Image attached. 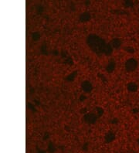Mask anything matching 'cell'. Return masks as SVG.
Instances as JSON below:
<instances>
[{"label": "cell", "instance_id": "1", "mask_svg": "<svg viewBox=\"0 0 139 153\" xmlns=\"http://www.w3.org/2000/svg\"><path fill=\"white\" fill-rule=\"evenodd\" d=\"M138 60L135 57H130L127 59L124 63V69L128 73H133L138 67Z\"/></svg>", "mask_w": 139, "mask_h": 153}, {"label": "cell", "instance_id": "2", "mask_svg": "<svg viewBox=\"0 0 139 153\" xmlns=\"http://www.w3.org/2000/svg\"><path fill=\"white\" fill-rule=\"evenodd\" d=\"M98 117L97 116L94 111H87L82 116V121L83 123L88 125H93L96 124V122L98 120Z\"/></svg>", "mask_w": 139, "mask_h": 153}, {"label": "cell", "instance_id": "3", "mask_svg": "<svg viewBox=\"0 0 139 153\" xmlns=\"http://www.w3.org/2000/svg\"><path fill=\"white\" fill-rule=\"evenodd\" d=\"M80 87L82 91L83 92V94H90L91 92H92L94 86H93V83H91L90 81H88V80H84V81H83L81 82Z\"/></svg>", "mask_w": 139, "mask_h": 153}, {"label": "cell", "instance_id": "4", "mask_svg": "<svg viewBox=\"0 0 139 153\" xmlns=\"http://www.w3.org/2000/svg\"><path fill=\"white\" fill-rule=\"evenodd\" d=\"M110 47H112L113 50H116V51H118V50H120V49L122 47V44H123V42L122 40L120 38L118 37H114L110 41V43H109Z\"/></svg>", "mask_w": 139, "mask_h": 153}, {"label": "cell", "instance_id": "5", "mask_svg": "<svg viewBox=\"0 0 139 153\" xmlns=\"http://www.w3.org/2000/svg\"><path fill=\"white\" fill-rule=\"evenodd\" d=\"M116 139V135L114 132L109 131L107 132L104 136V141L106 144H110L112 142H114V140Z\"/></svg>", "mask_w": 139, "mask_h": 153}, {"label": "cell", "instance_id": "6", "mask_svg": "<svg viewBox=\"0 0 139 153\" xmlns=\"http://www.w3.org/2000/svg\"><path fill=\"white\" fill-rule=\"evenodd\" d=\"M126 89L130 93H136L138 91V85L135 81H130L126 84Z\"/></svg>", "mask_w": 139, "mask_h": 153}, {"label": "cell", "instance_id": "7", "mask_svg": "<svg viewBox=\"0 0 139 153\" xmlns=\"http://www.w3.org/2000/svg\"><path fill=\"white\" fill-rule=\"evenodd\" d=\"M91 14L88 11H85V12H81L79 16V21L80 23H87L91 20Z\"/></svg>", "mask_w": 139, "mask_h": 153}, {"label": "cell", "instance_id": "8", "mask_svg": "<svg viewBox=\"0 0 139 153\" xmlns=\"http://www.w3.org/2000/svg\"><path fill=\"white\" fill-rule=\"evenodd\" d=\"M116 68V63L114 60H110L106 66V71L109 74H111L114 71Z\"/></svg>", "mask_w": 139, "mask_h": 153}, {"label": "cell", "instance_id": "9", "mask_svg": "<svg viewBox=\"0 0 139 153\" xmlns=\"http://www.w3.org/2000/svg\"><path fill=\"white\" fill-rule=\"evenodd\" d=\"M95 113L97 116L98 117V118H100V117H102L104 114V109L102 107L100 106H96L93 111Z\"/></svg>", "mask_w": 139, "mask_h": 153}, {"label": "cell", "instance_id": "10", "mask_svg": "<svg viewBox=\"0 0 139 153\" xmlns=\"http://www.w3.org/2000/svg\"><path fill=\"white\" fill-rule=\"evenodd\" d=\"M123 50L124 52L127 53H129V54H133V53H135V48L131 47V46H126V47H124Z\"/></svg>", "mask_w": 139, "mask_h": 153}, {"label": "cell", "instance_id": "11", "mask_svg": "<svg viewBox=\"0 0 139 153\" xmlns=\"http://www.w3.org/2000/svg\"><path fill=\"white\" fill-rule=\"evenodd\" d=\"M47 151L50 153H53L56 151V148H55V145L53 144V142H50L47 145Z\"/></svg>", "mask_w": 139, "mask_h": 153}, {"label": "cell", "instance_id": "12", "mask_svg": "<svg viewBox=\"0 0 139 153\" xmlns=\"http://www.w3.org/2000/svg\"><path fill=\"white\" fill-rule=\"evenodd\" d=\"M40 37H41V35H40V33H39V32H35V33H33V40L34 41L40 40Z\"/></svg>", "mask_w": 139, "mask_h": 153}, {"label": "cell", "instance_id": "13", "mask_svg": "<svg viewBox=\"0 0 139 153\" xmlns=\"http://www.w3.org/2000/svg\"><path fill=\"white\" fill-rule=\"evenodd\" d=\"M124 4L126 8H131V7H133L134 2L132 1H125Z\"/></svg>", "mask_w": 139, "mask_h": 153}, {"label": "cell", "instance_id": "14", "mask_svg": "<svg viewBox=\"0 0 139 153\" xmlns=\"http://www.w3.org/2000/svg\"><path fill=\"white\" fill-rule=\"evenodd\" d=\"M80 101H81V102H83V101H84L86 99H87V95H86V94H82L79 97Z\"/></svg>", "mask_w": 139, "mask_h": 153}, {"label": "cell", "instance_id": "15", "mask_svg": "<svg viewBox=\"0 0 139 153\" xmlns=\"http://www.w3.org/2000/svg\"><path fill=\"white\" fill-rule=\"evenodd\" d=\"M137 143H138V145H139V137L138 138V139H137Z\"/></svg>", "mask_w": 139, "mask_h": 153}, {"label": "cell", "instance_id": "16", "mask_svg": "<svg viewBox=\"0 0 139 153\" xmlns=\"http://www.w3.org/2000/svg\"><path fill=\"white\" fill-rule=\"evenodd\" d=\"M138 12L139 13V4H138Z\"/></svg>", "mask_w": 139, "mask_h": 153}]
</instances>
